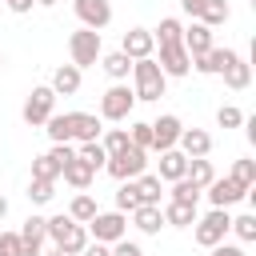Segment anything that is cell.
Returning <instances> with one entry per match:
<instances>
[{"label":"cell","instance_id":"cell-1","mask_svg":"<svg viewBox=\"0 0 256 256\" xmlns=\"http://www.w3.org/2000/svg\"><path fill=\"white\" fill-rule=\"evenodd\" d=\"M44 236H48L60 252H68V256H80L84 244H88V228L76 224L68 212H60V216H44Z\"/></svg>","mask_w":256,"mask_h":256},{"label":"cell","instance_id":"cell-2","mask_svg":"<svg viewBox=\"0 0 256 256\" xmlns=\"http://www.w3.org/2000/svg\"><path fill=\"white\" fill-rule=\"evenodd\" d=\"M164 88H168V76H164V68L156 64V56L132 60V96H136V100H160Z\"/></svg>","mask_w":256,"mask_h":256},{"label":"cell","instance_id":"cell-3","mask_svg":"<svg viewBox=\"0 0 256 256\" xmlns=\"http://www.w3.org/2000/svg\"><path fill=\"white\" fill-rule=\"evenodd\" d=\"M68 56H72V64H76L80 72L92 68V64H100V56H104L100 32H96V28H76V32L68 36Z\"/></svg>","mask_w":256,"mask_h":256},{"label":"cell","instance_id":"cell-4","mask_svg":"<svg viewBox=\"0 0 256 256\" xmlns=\"http://www.w3.org/2000/svg\"><path fill=\"white\" fill-rule=\"evenodd\" d=\"M144 168H148V152L136 148V144H124L120 152H112V156L104 160V172H108L112 180H136Z\"/></svg>","mask_w":256,"mask_h":256},{"label":"cell","instance_id":"cell-5","mask_svg":"<svg viewBox=\"0 0 256 256\" xmlns=\"http://www.w3.org/2000/svg\"><path fill=\"white\" fill-rule=\"evenodd\" d=\"M132 108H136V96H132V88H128L124 80H116V84L100 96V120L120 124V120H128V116H132Z\"/></svg>","mask_w":256,"mask_h":256},{"label":"cell","instance_id":"cell-6","mask_svg":"<svg viewBox=\"0 0 256 256\" xmlns=\"http://www.w3.org/2000/svg\"><path fill=\"white\" fill-rule=\"evenodd\" d=\"M56 112V92L48 88V84H36L32 92H28V100H24V124L28 128H44V120Z\"/></svg>","mask_w":256,"mask_h":256},{"label":"cell","instance_id":"cell-7","mask_svg":"<svg viewBox=\"0 0 256 256\" xmlns=\"http://www.w3.org/2000/svg\"><path fill=\"white\" fill-rule=\"evenodd\" d=\"M84 228H88V236H96L100 244H116L120 236H128V216H124V212H96Z\"/></svg>","mask_w":256,"mask_h":256},{"label":"cell","instance_id":"cell-8","mask_svg":"<svg viewBox=\"0 0 256 256\" xmlns=\"http://www.w3.org/2000/svg\"><path fill=\"white\" fill-rule=\"evenodd\" d=\"M228 224H232L228 208H212L208 216H196V244H200V248L220 244V240L228 236Z\"/></svg>","mask_w":256,"mask_h":256},{"label":"cell","instance_id":"cell-9","mask_svg":"<svg viewBox=\"0 0 256 256\" xmlns=\"http://www.w3.org/2000/svg\"><path fill=\"white\" fill-rule=\"evenodd\" d=\"M204 196L212 200V208H232L236 200H244V196H248V188H244V184H236L232 176H216V180L204 188Z\"/></svg>","mask_w":256,"mask_h":256},{"label":"cell","instance_id":"cell-10","mask_svg":"<svg viewBox=\"0 0 256 256\" xmlns=\"http://www.w3.org/2000/svg\"><path fill=\"white\" fill-rule=\"evenodd\" d=\"M164 76H188L192 72V56L184 52V40H172V44H160V60Z\"/></svg>","mask_w":256,"mask_h":256},{"label":"cell","instance_id":"cell-11","mask_svg":"<svg viewBox=\"0 0 256 256\" xmlns=\"http://www.w3.org/2000/svg\"><path fill=\"white\" fill-rule=\"evenodd\" d=\"M72 8H76V16H80V24L84 28H108L112 24V4L108 0H72Z\"/></svg>","mask_w":256,"mask_h":256},{"label":"cell","instance_id":"cell-12","mask_svg":"<svg viewBox=\"0 0 256 256\" xmlns=\"http://www.w3.org/2000/svg\"><path fill=\"white\" fill-rule=\"evenodd\" d=\"M120 52H124L128 60H144V56H152V52H156L152 28H128L124 40H120Z\"/></svg>","mask_w":256,"mask_h":256},{"label":"cell","instance_id":"cell-13","mask_svg":"<svg viewBox=\"0 0 256 256\" xmlns=\"http://www.w3.org/2000/svg\"><path fill=\"white\" fill-rule=\"evenodd\" d=\"M236 56H240L236 48H216V44H212L204 56H196V60H192V68H196L200 76H220V72H224V68H228Z\"/></svg>","mask_w":256,"mask_h":256},{"label":"cell","instance_id":"cell-14","mask_svg":"<svg viewBox=\"0 0 256 256\" xmlns=\"http://www.w3.org/2000/svg\"><path fill=\"white\" fill-rule=\"evenodd\" d=\"M180 116H172V112H164L160 120H152V152H164V148H176V140H180Z\"/></svg>","mask_w":256,"mask_h":256},{"label":"cell","instance_id":"cell-15","mask_svg":"<svg viewBox=\"0 0 256 256\" xmlns=\"http://www.w3.org/2000/svg\"><path fill=\"white\" fill-rule=\"evenodd\" d=\"M44 252V216H28L20 228V252L16 256H40Z\"/></svg>","mask_w":256,"mask_h":256},{"label":"cell","instance_id":"cell-16","mask_svg":"<svg viewBox=\"0 0 256 256\" xmlns=\"http://www.w3.org/2000/svg\"><path fill=\"white\" fill-rule=\"evenodd\" d=\"M180 40H184V52L196 60V56H204V52L212 48V28H208V24H200V20H192V24L184 28V36H180Z\"/></svg>","mask_w":256,"mask_h":256},{"label":"cell","instance_id":"cell-17","mask_svg":"<svg viewBox=\"0 0 256 256\" xmlns=\"http://www.w3.org/2000/svg\"><path fill=\"white\" fill-rule=\"evenodd\" d=\"M176 148H180L188 160H192V156H208V152H212V136H208L204 128H180Z\"/></svg>","mask_w":256,"mask_h":256},{"label":"cell","instance_id":"cell-18","mask_svg":"<svg viewBox=\"0 0 256 256\" xmlns=\"http://www.w3.org/2000/svg\"><path fill=\"white\" fill-rule=\"evenodd\" d=\"M60 176H64V184H72L76 192H88V188H92V180H96V168H92V164H84L80 156H72V160L60 168Z\"/></svg>","mask_w":256,"mask_h":256},{"label":"cell","instance_id":"cell-19","mask_svg":"<svg viewBox=\"0 0 256 256\" xmlns=\"http://www.w3.org/2000/svg\"><path fill=\"white\" fill-rule=\"evenodd\" d=\"M128 216H132V224H136L144 236H156V232L164 228V212H160V204H136Z\"/></svg>","mask_w":256,"mask_h":256},{"label":"cell","instance_id":"cell-20","mask_svg":"<svg viewBox=\"0 0 256 256\" xmlns=\"http://www.w3.org/2000/svg\"><path fill=\"white\" fill-rule=\"evenodd\" d=\"M68 120H72V140L76 144H84V140H100V116H92V112H68Z\"/></svg>","mask_w":256,"mask_h":256},{"label":"cell","instance_id":"cell-21","mask_svg":"<svg viewBox=\"0 0 256 256\" xmlns=\"http://www.w3.org/2000/svg\"><path fill=\"white\" fill-rule=\"evenodd\" d=\"M56 96H76L80 92V68L76 64H60L56 72H52V84H48Z\"/></svg>","mask_w":256,"mask_h":256},{"label":"cell","instance_id":"cell-22","mask_svg":"<svg viewBox=\"0 0 256 256\" xmlns=\"http://www.w3.org/2000/svg\"><path fill=\"white\" fill-rule=\"evenodd\" d=\"M160 212H164V224H172V228L196 224V204H188V200H168Z\"/></svg>","mask_w":256,"mask_h":256},{"label":"cell","instance_id":"cell-23","mask_svg":"<svg viewBox=\"0 0 256 256\" xmlns=\"http://www.w3.org/2000/svg\"><path fill=\"white\" fill-rule=\"evenodd\" d=\"M220 76H224V84H228L232 92H244V88L252 84V64H248L244 56H236V60H232V64H228Z\"/></svg>","mask_w":256,"mask_h":256},{"label":"cell","instance_id":"cell-24","mask_svg":"<svg viewBox=\"0 0 256 256\" xmlns=\"http://www.w3.org/2000/svg\"><path fill=\"white\" fill-rule=\"evenodd\" d=\"M188 172V156L180 148H164L160 152V180H180Z\"/></svg>","mask_w":256,"mask_h":256},{"label":"cell","instance_id":"cell-25","mask_svg":"<svg viewBox=\"0 0 256 256\" xmlns=\"http://www.w3.org/2000/svg\"><path fill=\"white\" fill-rule=\"evenodd\" d=\"M132 184H136V200H140V204H160V196H164V184H160V176H152V172H140Z\"/></svg>","mask_w":256,"mask_h":256},{"label":"cell","instance_id":"cell-26","mask_svg":"<svg viewBox=\"0 0 256 256\" xmlns=\"http://www.w3.org/2000/svg\"><path fill=\"white\" fill-rule=\"evenodd\" d=\"M44 132H48L52 144H72V120H68V112H52L44 120Z\"/></svg>","mask_w":256,"mask_h":256},{"label":"cell","instance_id":"cell-27","mask_svg":"<svg viewBox=\"0 0 256 256\" xmlns=\"http://www.w3.org/2000/svg\"><path fill=\"white\" fill-rule=\"evenodd\" d=\"M184 176H188V180H192L196 188H208V184L216 180V168H212V160H208V156H192V160H188V172H184Z\"/></svg>","mask_w":256,"mask_h":256},{"label":"cell","instance_id":"cell-28","mask_svg":"<svg viewBox=\"0 0 256 256\" xmlns=\"http://www.w3.org/2000/svg\"><path fill=\"white\" fill-rule=\"evenodd\" d=\"M96 212H100V208H96V196H92V192H76L72 204H68V216H72L76 224H88Z\"/></svg>","mask_w":256,"mask_h":256},{"label":"cell","instance_id":"cell-29","mask_svg":"<svg viewBox=\"0 0 256 256\" xmlns=\"http://www.w3.org/2000/svg\"><path fill=\"white\" fill-rule=\"evenodd\" d=\"M228 16H232V8H228V0H204V8H200V24H208V28H220V24H228Z\"/></svg>","mask_w":256,"mask_h":256},{"label":"cell","instance_id":"cell-30","mask_svg":"<svg viewBox=\"0 0 256 256\" xmlns=\"http://www.w3.org/2000/svg\"><path fill=\"white\" fill-rule=\"evenodd\" d=\"M100 68H104V72H108L112 80H124V76L132 72V60H128V56H124V52L116 48V52H108V56H100Z\"/></svg>","mask_w":256,"mask_h":256},{"label":"cell","instance_id":"cell-31","mask_svg":"<svg viewBox=\"0 0 256 256\" xmlns=\"http://www.w3.org/2000/svg\"><path fill=\"white\" fill-rule=\"evenodd\" d=\"M180 36H184V24H180L176 16H164V20L152 28V40H156V44H172V40H180Z\"/></svg>","mask_w":256,"mask_h":256},{"label":"cell","instance_id":"cell-32","mask_svg":"<svg viewBox=\"0 0 256 256\" xmlns=\"http://www.w3.org/2000/svg\"><path fill=\"white\" fill-rule=\"evenodd\" d=\"M76 156H80L84 164H92L96 172H100V168H104V160H108V152H104V144H100V140H84V144L76 148Z\"/></svg>","mask_w":256,"mask_h":256},{"label":"cell","instance_id":"cell-33","mask_svg":"<svg viewBox=\"0 0 256 256\" xmlns=\"http://www.w3.org/2000/svg\"><path fill=\"white\" fill-rule=\"evenodd\" d=\"M32 180H60V164H56L48 152L32 156Z\"/></svg>","mask_w":256,"mask_h":256},{"label":"cell","instance_id":"cell-34","mask_svg":"<svg viewBox=\"0 0 256 256\" xmlns=\"http://www.w3.org/2000/svg\"><path fill=\"white\" fill-rule=\"evenodd\" d=\"M228 232H236L240 244H252V240H256V216H252V212H248V216H232Z\"/></svg>","mask_w":256,"mask_h":256},{"label":"cell","instance_id":"cell-35","mask_svg":"<svg viewBox=\"0 0 256 256\" xmlns=\"http://www.w3.org/2000/svg\"><path fill=\"white\" fill-rule=\"evenodd\" d=\"M200 196H204V188H196V184H192L188 176L172 180V196H168V200H188V204H196Z\"/></svg>","mask_w":256,"mask_h":256},{"label":"cell","instance_id":"cell-36","mask_svg":"<svg viewBox=\"0 0 256 256\" xmlns=\"http://www.w3.org/2000/svg\"><path fill=\"white\" fill-rule=\"evenodd\" d=\"M228 176H232L236 184H244V188H252V184H256V160H248V156H244V160H236Z\"/></svg>","mask_w":256,"mask_h":256},{"label":"cell","instance_id":"cell-37","mask_svg":"<svg viewBox=\"0 0 256 256\" xmlns=\"http://www.w3.org/2000/svg\"><path fill=\"white\" fill-rule=\"evenodd\" d=\"M56 196V180H28V200L32 204H48Z\"/></svg>","mask_w":256,"mask_h":256},{"label":"cell","instance_id":"cell-38","mask_svg":"<svg viewBox=\"0 0 256 256\" xmlns=\"http://www.w3.org/2000/svg\"><path fill=\"white\" fill-rule=\"evenodd\" d=\"M136 204H140V200H136V184H132V180H120V188H116V212L128 216Z\"/></svg>","mask_w":256,"mask_h":256},{"label":"cell","instance_id":"cell-39","mask_svg":"<svg viewBox=\"0 0 256 256\" xmlns=\"http://www.w3.org/2000/svg\"><path fill=\"white\" fill-rule=\"evenodd\" d=\"M216 124H220V128H240V124H244V112H240L236 104H220V108H216Z\"/></svg>","mask_w":256,"mask_h":256},{"label":"cell","instance_id":"cell-40","mask_svg":"<svg viewBox=\"0 0 256 256\" xmlns=\"http://www.w3.org/2000/svg\"><path fill=\"white\" fill-rule=\"evenodd\" d=\"M128 140H132L136 148L148 152V148H152V124H148V120H136V124L128 128Z\"/></svg>","mask_w":256,"mask_h":256},{"label":"cell","instance_id":"cell-41","mask_svg":"<svg viewBox=\"0 0 256 256\" xmlns=\"http://www.w3.org/2000/svg\"><path fill=\"white\" fill-rule=\"evenodd\" d=\"M100 144H104V152L112 156V152H120V148L132 144V140H128V128H108V132L100 136Z\"/></svg>","mask_w":256,"mask_h":256},{"label":"cell","instance_id":"cell-42","mask_svg":"<svg viewBox=\"0 0 256 256\" xmlns=\"http://www.w3.org/2000/svg\"><path fill=\"white\" fill-rule=\"evenodd\" d=\"M112 256H144V248H140L136 240H128V236H120V240L112 244Z\"/></svg>","mask_w":256,"mask_h":256},{"label":"cell","instance_id":"cell-43","mask_svg":"<svg viewBox=\"0 0 256 256\" xmlns=\"http://www.w3.org/2000/svg\"><path fill=\"white\" fill-rule=\"evenodd\" d=\"M20 252V232H0V256H16Z\"/></svg>","mask_w":256,"mask_h":256},{"label":"cell","instance_id":"cell-44","mask_svg":"<svg viewBox=\"0 0 256 256\" xmlns=\"http://www.w3.org/2000/svg\"><path fill=\"white\" fill-rule=\"evenodd\" d=\"M48 156H52V160H56V164L64 168V164H68V160L76 156V148H72V144H52V148H48Z\"/></svg>","mask_w":256,"mask_h":256},{"label":"cell","instance_id":"cell-45","mask_svg":"<svg viewBox=\"0 0 256 256\" xmlns=\"http://www.w3.org/2000/svg\"><path fill=\"white\" fill-rule=\"evenodd\" d=\"M80 256H112V244H100V240H96V244H92V240H88V244H84V252H80Z\"/></svg>","mask_w":256,"mask_h":256},{"label":"cell","instance_id":"cell-46","mask_svg":"<svg viewBox=\"0 0 256 256\" xmlns=\"http://www.w3.org/2000/svg\"><path fill=\"white\" fill-rule=\"evenodd\" d=\"M212 256H244V248H240V244H224V240H220V244H212Z\"/></svg>","mask_w":256,"mask_h":256},{"label":"cell","instance_id":"cell-47","mask_svg":"<svg viewBox=\"0 0 256 256\" xmlns=\"http://www.w3.org/2000/svg\"><path fill=\"white\" fill-rule=\"evenodd\" d=\"M4 4H8V12L24 16V12H32V4H36V0H4Z\"/></svg>","mask_w":256,"mask_h":256},{"label":"cell","instance_id":"cell-48","mask_svg":"<svg viewBox=\"0 0 256 256\" xmlns=\"http://www.w3.org/2000/svg\"><path fill=\"white\" fill-rule=\"evenodd\" d=\"M180 8H184L192 20H196V16H200V8H204V0H180Z\"/></svg>","mask_w":256,"mask_h":256},{"label":"cell","instance_id":"cell-49","mask_svg":"<svg viewBox=\"0 0 256 256\" xmlns=\"http://www.w3.org/2000/svg\"><path fill=\"white\" fill-rule=\"evenodd\" d=\"M40 256H68V252H60V248L52 244V248H48V252H40Z\"/></svg>","mask_w":256,"mask_h":256},{"label":"cell","instance_id":"cell-50","mask_svg":"<svg viewBox=\"0 0 256 256\" xmlns=\"http://www.w3.org/2000/svg\"><path fill=\"white\" fill-rule=\"evenodd\" d=\"M4 216H8V200L0 196V220H4Z\"/></svg>","mask_w":256,"mask_h":256},{"label":"cell","instance_id":"cell-51","mask_svg":"<svg viewBox=\"0 0 256 256\" xmlns=\"http://www.w3.org/2000/svg\"><path fill=\"white\" fill-rule=\"evenodd\" d=\"M36 4H40V8H52V4H56V0H36Z\"/></svg>","mask_w":256,"mask_h":256},{"label":"cell","instance_id":"cell-52","mask_svg":"<svg viewBox=\"0 0 256 256\" xmlns=\"http://www.w3.org/2000/svg\"><path fill=\"white\" fill-rule=\"evenodd\" d=\"M0 68H4V56H0Z\"/></svg>","mask_w":256,"mask_h":256}]
</instances>
